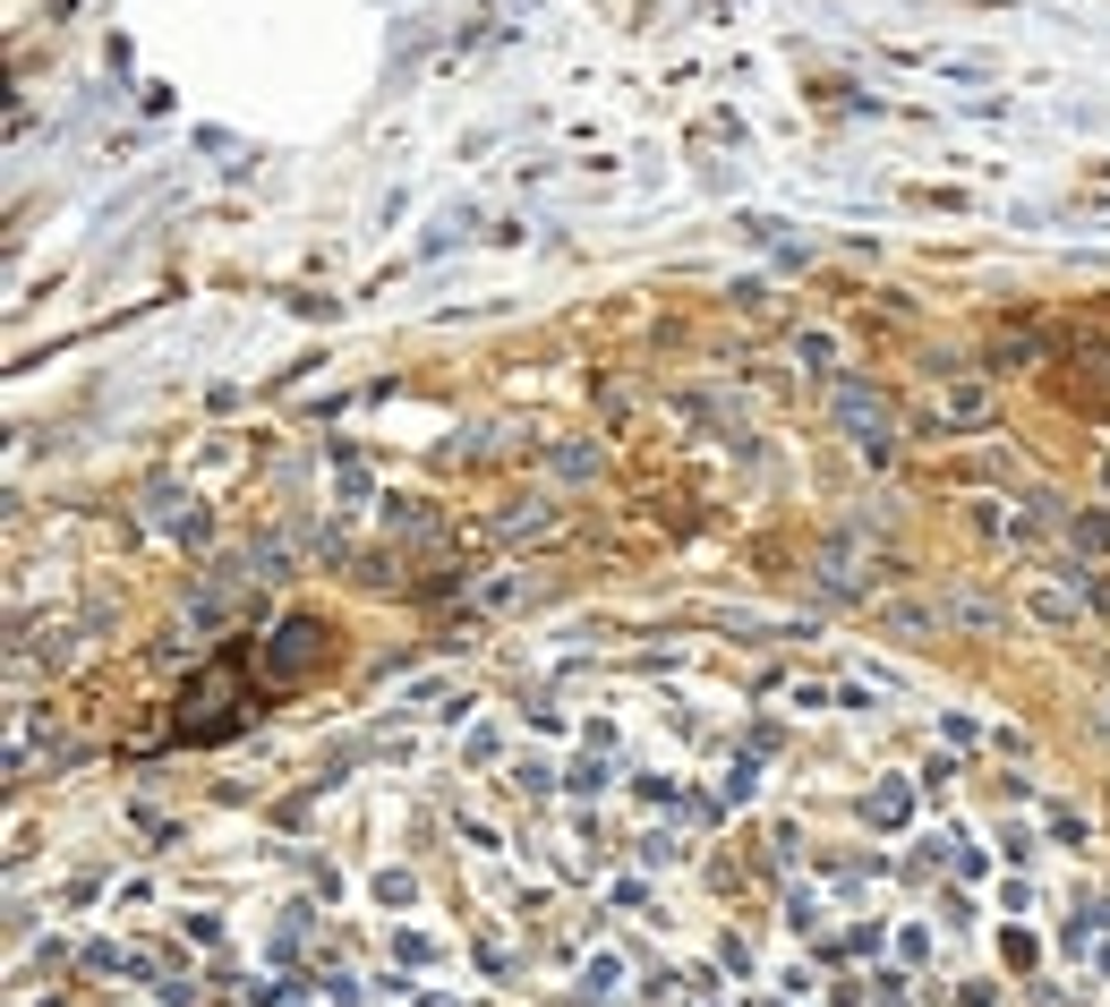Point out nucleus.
I'll return each instance as SVG.
<instances>
[{
  "label": "nucleus",
  "instance_id": "f257e3e1",
  "mask_svg": "<svg viewBox=\"0 0 1110 1007\" xmlns=\"http://www.w3.org/2000/svg\"><path fill=\"white\" fill-rule=\"evenodd\" d=\"M837 427H846L863 453H888V401H880L872 385H863V393H854V385L837 393Z\"/></svg>",
  "mask_w": 1110,
  "mask_h": 1007
},
{
  "label": "nucleus",
  "instance_id": "f03ea898",
  "mask_svg": "<svg viewBox=\"0 0 1110 1007\" xmlns=\"http://www.w3.org/2000/svg\"><path fill=\"white\" fill-rule=\"evenodd\" d=\"M982 410H991V385H948L931 410H922V427H974Z\"/></svg>",
  "mask_w": 1110,
  "mask_h": 1007
}]
</instances>
